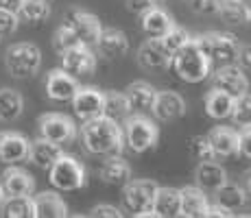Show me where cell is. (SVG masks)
Returning <instances> with one entry per match:
<instances>
[{"mask_svg":"<svg viewBox=\"0 0 251 218\" xmlns=\"http://www.w3.org/2000/svg\"><path fill=\"white\" fill-rule=\"evenodd\" d=\"M81 140L83 146L92 155H120L125 148L123 127L107 116H94L90 120H83L81 127Z\"/></svg>","mask_w":251,"mask_h":218,"instance_id":"obj_1","label":"cell"},{"mask_svg":"<svg viewBox=\"0 0 251 218\" xmlns=\"http://www.w3.org/2000/svg\"><path fill=\"white\" fill-rule=\"evenodd\" d=\"M171 68L186 83H201L212 72L210 61H207V57L203 55V50H201L199 44L195 40L186 42L181 48H177V50L173 52Z\"/></svg>","mask_w":251,"mask_h":218,"instance_id":"obj_2","label":"cell"},{"mask_svg":"<svg viewBox=\"0 0 251 218\" xmlns=\"http://www.w3.org/2000/svg\"><path fill=\"white\" fill-rule=\"evenodd\" d=\"M195 42L199 44V48L203 50V55L207 57L212 68H221L236 61L238 55V40L231 33H219L212 31L205 33L201 37H195Z\"/></svg>","mask_w":251,"mask_h":218,"instance_id":"obj_3","label":"cell"},{"mask_svg":"<svg viewBox=\"0 0 251 218\" xmlns=\"http://www.w3.org/2000/svg\"><path fill=\"white\" fill-rule=\"evenodd\" d=\"M123 190L125 210L138 218H155L153 214V198L157 192V183L151 179H129Z\"/></svg>","mask_w":251,"mask_h":218,"instance_id":"obj_4","label":"cell"},{"mask_svg":"<svg viewBox=\"0 0 251 218\" xmlns=\"http://www.w3.org/2000/svg\"><path fill=\"white\" fill-rule=\"evenodd\" d=\"M125 144L131 148L133 153H147L151 148L157 146V140H160V129L153 120H149L147 116L136 114L131 118H125Z\"/></svg>","mask_w":251,"mask_h":218,"instance_id":"obj_5","label":"cell"},{"mask_svg":"<svg viewBox=\"0 0 251 218\" xmlns=\"http://www.w3.org/2000/svg\"><path fill=\"white\" fill-rule=\"evenodd\" d=\"M4 66L16 79L33 76L42 66V50L31 42H18L4 52Z\"/></svg>","mask_w":251,"mask_h":218,"instance_id":"obj_6","label":"cell"},{"mask_svg":"<svg viewBox=\"0 0 251 218\" xmlns=\"http://www.w3.org/2000/svg\"><path fill=\"white\" fill-rule=\"evenodd\" d=\"M48 179L50 183L61 192H72L79 190V188L85 186L88 181V174H85V166L75 159L72 155H59L55 164L48 168Z\"/></svg>","mask_w":251,"mask_h":218,"instance_id":"obj_7","label":"cell"},{"mask_svg":"<svg viewBox=\"0 0 251 218\" xmlns=\"http://www.w3.org/2000/svg\"><path fill=\"white\" fill-rule=\"evenodd\" d=\"M40 135L57 144H70L76 138V124L66 114H44L37 120Z\"/></svg>","mask_w":251,"mask_h":218,"instance_id":"obj_8","label":"cell"},{"mask_svg":"<svg viewBox=\"0 0 251 218\" xmlns=\"http://www.w3.org/2000/svg\"><path fill=\"white\" fill-rule=\"evenodd\" d=\"M66 24L76 33L79 42L85 44V46H90V48L96 46L100 31H103V24H100L99 18L90 11H81V9L70 11L68 18H66Z\"/></svg>","mask_w":251,"mask_h":218,"instance_id":"obj_9","label":"cell"},{"mask_svg":"<svg viewBox=\"0 0 251 218\" xmlns=\"http://www.w3.org/2000/svg\"><path fill=\"white\" fill-rule=\"evenodd\" d=\"M61 68L70 72L72 76H88L96 68V55L92 52L90 46L79 44V46L61 52Z\"/></svg>","mask_w":251,"mask_h":218,"instance_id":"obj_10","label":"cell"},{"mask_svg":"<svg viewBox=\"0 0 251 218\" xmlns=\"http://www.w3.org/2000/svg\"><path fill=\"white\" fill-rule=\"evenodd\" d=\"M72 109L81 120H90L103 114V92L99 87H76L75 96L70 98Z\"/></svg>","mask_w":251,"mask_h":218,"instance_id":"obj_11","label":"cell"},{"mask_svg":"<svg viewBox=\"0 0 251 218\" xmlns=\"http://www.w3.org/2000/svg\"><path fill=\"white\" fill-rule=\"evenodd\" d=\"M28 148H31V142L22 133H16V131L0 133V162L2 164L13 166V164L26 162Z\"/></svg>","mask_w":251,"mask_h":218,"instance_id":"obj_12","label":"cell"},{"mask_svg":"<svg viewBox=\"0 0 251 218\" xmlns=\"http://www.w3.org/2000/svg\"><path fill=\"white\" fill-rule=\"evenodd\" d=\"M214 87L216 90H223L227 92L229 96H240L249 90V79L245 76V72L240 70L238 66L227 64V66H221L214 70Z\"/></svg>","mask_w":251,"mask_h":218,"instance_id":"obj_13","label":"cell"},{"mask_svg":"<svg viewBox=\"0 0 251 218\" xmlns=\"http://www.w3.org/2000/svg\"><path fill=\"white\" fill-rule=\"evenodd\" d=\"M173 52L162 44L160 37H149L147 42L140 46L138 50V61L147 70H164L171 66Z\"/></svg>","mask_w":251,"mask_h":218,"instance_id":"obj_14","label":"cell"},{"mask_svg":"<svg viewBox=\"0 0 251 218\" xmlns=\"http://www.w3.org/2000/svg\"><path fill=\"white\" fill-rule=\"evenodd\" d=\"M151 111L157 120H164V122L179 120V118H183V114H186V100H183L177 92H171V90L157 92Z\"/></svg>","mask_w":251,"mask_h":218,"instance_id":"obj_15","label":"cell"},{"mask_svg":"<svg viewBox=\"0 0 251 218\" xmlns=\"http://www.w3.org/2000/svg\"><path fill=\"white\" fill-rule=\"evenodd\" d=\"M76 87V79L70 74V72H66L64 68H55V70L48 72L46 76V94L48 98L52 100H59V103H64V100H70L72 96H75Z\"/></svg>","mask_w":251,"mask_h":218,"instance_id":"obj_16","label":"cell"},{"mask_svg":"<svg viewBox=\"0 0 251 218\" xmlns=\"http://www.w3.org/2000/svg\"><path fill=\"white\" fill-rule=\"evenodd\" d=\"M96 48L103 57L107 59H116V57L127 55L129 50V37L125 31L120 28H103L99 35V42H96Z\"/></svg>","mask_w":251,"mask_h":218,"instance_id":"obj_17","label":"cell"},{"mask_svg":"<svg viewBox=\"0 0 251 218\" xmlns=\"http://www.w3.org/2000/svg\"><path fill=\"white\" fill-rule=\"evenodd\" d=\"M157 90L147 81H133L127 85L125 96H127L129 109L136 111V114H144V111H151L153 100H155Z\"/></svg>","mask_w":251,"mask_h":218,"instance_id":"obj_18","label":"cell"},{"mask_svg":"<svg viewBox=\"0 0 251 218\" xmlns=\"http://www.w3.org/2000/svg\"><path fill=\"white\" fill-rule=\"evenodd\" d=\"M195 181H197V188H201V190L216 192L227 181V172L214 159H207V162H199V166L195 170Z\"/></svg>","mask_w":251,"mask_h":218,"instance_id":"obj_19","label":"cell"},{"mask_svg":"<svg viewBox=\"0 0 251 218\" xmlns=\"http://www.w3.org/2000/svg\"><path fill=\"white\" fill-rule=\"evenodd\" d=\"M214 157H231L238 153V131L231 127H216L207 135Z\"/></svg>","mask_w":251,"mask_h":218,"instance_id":"obj_20","label":"cell"},{"mask_svg":"<svg viewBox=\"0 0 251 218\" xmlns=\"http://www.w3.org/2000/svg\"><path fill=\"white\" fill-rule=\"evenodd\" d=\"M179 190L177 188H166V186H157L155 198H153V214L155 218H175L179 216Z\"/></svg>","mask_w":251,"mask_h":218,"instance_id":"obj_21","label":"cell"},{"mask_svg":"<svg viewBox=\"0 0 251 218\" xmlns=\"http://www.w3.org/2000/svg\"><path fill=\"white\" fill-rule=\"evenodd\" d=\"M179 198H181V205H179V216L186 218H203L207 212V196L203 194L201 188H181L179 190Z\"/></svg>","mask_w":251,"mask_h":218,"instance_id":"obj_22","label":"cell"},{"mask_svg":"<svg viewBox=\"0 0 251 218\" xmlns=\"http://www.w3.org/2000/svg\"><path fill=\"white\" fill-rule=\"evenodd\" d=\"M61 153H64V151H61V144L50 142V140H46V138H42V135H40L35 142H31V148H28V159H31L37 168H44V170H48V168H50L52 164L59 159Z\"/></svg>","mask_w":251,"mask_h":218,"instance_id":"obj_23","label":"cell"},{"mask_svg":"<svg viewBox=\"0 0 251 218\" xmlns=\"http://www.w3.org/2000/svg\"><path fill=\"white\" fill-rule=\"evenodd\" d=\"M99 172L100 179L105 183H109V186H125L131 179V166L120 155H107V159L100 164Z\"/></svg>","mask_w":251,"mask_h":218,"instance_id":"obj_24","label":"cell"},{"mask_svg":"<svg viewBox=\"0 0 251 218\" xmlns=\"http://www.w3.org/2000/svg\"><path fill=\"white\" fill-rule=\"evenodd\" d=\"M35 218H64L68 216V205L57 192H40L33 196Z\"/></svg>","mask_w":251,"mask_h":218,"instance_id":"obj_25","label":"cell"},{"mask_svg":"<svg viewBox=\"0 0 251 218\" xmlns=\"http://www.w3.org/2000/svg\"><path fill=\"white\" fill-rule=\"evenodd\" d=\"M2 188L7 196H18V194H33L35 190V179L31 177L22 168H7L2 174Z\"/></svg>","mask_w":251,"mask_h":218,"instance_id":"obj_26","label":"cell"},{"mask_svg":"<svg viewBox=\"0 0 251 218\" xmlns=\"http://www.w3.org/2000/svg\"><path fill=\"white\" fill-rule=\"evenodd\" d=\"M205 114L214 120H225L231 118V111H234V96H229L223 90H210L205 94Z\"/></svg>","mask_w":251,"mask_h":218,"instance_id":"obj_27","label":"cell"},{"mask_svg":"<svg viewBox=\"0 0 251 218\" xmlns=\"http://www.w3.org/2000/svg\"><path fill=\"white\" fill-rule=\"evenodd\" d=\"M175 26L173 18L168 16L164 9L160 7H151L147 11H142V31L149 37H162L164 33H168Z\"/></svg>","mask_w":251,"mask_h":218,"instance_id":"obj_28","label":"cell"},{"mask_svg":"<svg viewBox=\"0 0 251 218\" xmlns=\"http://www.w3.org/2000/svg\"><path fill=\"white\" fill-rule=\"evenodd\" d=\"M216 16L227 24H251V4L247 0H221Z\"/></svg>","mask_w":251,"mask_h":218,"instance_id":"obj_29","label":"cell"},{"mask_svg":"<svg viewBox=\"0 0 251 218\" xmlns=\"http://www.w3.org/2000/svg\"><path fill=\"white\" fill-rule=\"evenodd\" d=\"M129 114H131V109H129L125 92H103V116L120 122Z\"/></svg>","mask_w":251,"mask_h":218,"instance_id":"obj_30","label":"cell"},{"mask_svg":"<svg viewBox=\"0 0 251 218\" xmlns=\"http://www.w3.org/2000/svg\"><path fill=\"white\" fill-rule=\"evenodd\" d=\"M22 111H24V98L20 92L9 90V87L0 90V120H4V122L16 120L22 116Z\"/></svg>","mask_w":251,"mask_h":218,"instance_id":"obj_31","label":"cell"},{"mask_svg":"<svg viewBox=\"0 0 251 218\" xmlns=\"http://www.w3.org/2000/svg\"><path fill=\"white\" fill-rule=\"evenodd\" d=\"M2 212L9 218H35V203L31 194L7 196L2 203Z\"/></svg>","mask_w":251,"mask_h":218,"instance_id":"obj_32","label":"cell"},{"mask_svg":"<svg viewBox=\"0 0 251 218\" xmlns=\"http://www.w3.org/2000/svg\"><path fill=\"white\" fill-rule=\"evenodd\" d=\"M216 203H221L223 207H227L229 212H236L247 203V194H245L243 186L225 181L223 186L216 190Z\"/></svg>","mask_w":251,"mask_h":218,"instance_id":"obj_33","label":"cell"},{"mask_svg":"<svg viewBox=\"0 0 251 218\" xmlns=\"http://www.w3.org/2000/svg\"><path fill=\"white\" fill-rule=\"evenodd\" d=\"M48 16H50V4L44 0H24L18 11V18L26 22H44Z\"/></svg>","mask_w":251,"mask_h":218,"instance_id":"obj_34","label":"cell"},{"mask_svg":"<svg viewBox=\"0 0 251 218\" xmlns=\"http://www.w3.org/2000/svg\"><path fill=\"white\" fill-rule=\"evenodd\" d=\"M79 37H76V33L72 31V28L68 26V24H61L59 28L55 31V35H52V46H55V50L59 52H66V50H70V48H75V46H79Z\"/></svg>","mask_w":251,"mask_h":218,"instance_id":"obj_35","label":"cell"},{"mask_svg":"<svg viewBox=\"0 0 251 218\" xmlns=\"http://www.w3.org/2000/svg\"><path fill=\"white\" fill-rule=\"evenodd\" d=\"M231 118H234L236 124L245 127V124H251V94L245 92V94L236 96L234 98V111H231Z\"/></svg>","mask_w":251,"mask_h":218,"instance_id":"obj_36","label":"cell"},{"mask_svg":"<svg viewBox=\"0 0 251 218\" xmlns=\"http://www.w3.org/2000/svg\"><path fill=\"white\" fill-rule=\"evenodd\" d=\"M188 151L195 159L199 162H207V159H216L214 153H212V146H210V140L207 135H192L190 142H188Z\"/></svg>","mask_w":251,"mask_h":218,"instance_id":"obj_37","label":"cell"},{"mask_svg":"<svg viewBox=\"0 0 251 218\" xmlns=\"http://www.w3.org/2000/svg\"><path fill=\"white\" fill-rule=\"evenodd\" d=\"M160 40H162V44L168 48V50H171V52H175L177 48H181L183 44H186V42H190L192 37L188 35V31H186V28H181V26H173L168 33H164V35L160 37Z\"/></svg>","mask_w":251,"mask_h":218,"instance_id":"obj_38","label":"cell"},{"mask_svg":"<svg viewBox=\"0 0 251 218\" xmlns=\"http://www.w3.org/2000/svg\"><path fill=\"white\" fill-rule=\"evenodd\" d=\"M18 24H20V18H18V13L7 11V9L0 7V37L16 33Z\"/></svg>","mask_w":251,"mask_h":218,"instance_id":"obj_39","label":"cell"},{"mask_svg":"<svg viewBox=\"0 0 251 218\" xmlns=\"http://www.w3.org/2000/svg\"><path fill=\"white\" fill-rule=\"evenodd\" d=\"M219 4L221 0H190V7L197 13H203V16H216L219 13Z\"/></svg>","mask_w":251,"mask_h":218,"instance_id":"obj_40","label":"cell"},{"mask_svg":"<svg viewBox=\"0 0 251 218\" xmlns=\"http://www.w3.org/2000/svg\"><path fill=\"white\" fill-rule=\"evenodd\" d=\"M238 153L251 159V124H245L238 131Z\"/></svg>","mask_w":251,"mask_h":218,"instance_id":"obj_41","label":"cell"},{"mask_svg":"<svg viewBox=\"0 0 251 218\" xmlns=\"http://www.w3.org/2000/svg\"><path fill=\"white\" fill-rule=\"evenodd\" d=\"M90 216L92 218H120L123 212H120L116 205H96L90 210Z\"/></svg>","mask_w":251,"mask_h":218,"instance_id":"obj_42","label":"cell"},{"mask_svg":"<svg viewBox=\"0 0 251 218\" xmlns=\"http://www.w3.org/2000/svg\"><path fill=\"white\" fill-rule=\"evenodd\" d=\"M236 64H238L240 70H249L251 72V44H247V46H238Z\"/></svg>","mask_w":251,"mask_h":218,"instance_id":"obj_43","label":"cell"},{"mask_svg":"<svg viewBox=\"0 0 251 218\" xmlns=\"http://www.w3.org/2000/svg\"><path fill=\"white\" fill-rule=\"evenodd\" d=\"M205 216H210V218H229V216H234V212H229L227 207H223L221 203H210Z\"/></svg>","mask_w":251,"mask_h":218,"instance_id":"obj_44","label":"cell"},{"mask_svg":"<svg viewBox=\"0 0 251 218\" xmlns=\"http://www.w3.org/2000/svg\"><path fill=\"white\" fill-rule=\"evenodd\" d=\"M155 2L157 0H127V7H129V11H133V13H142V11H147V9L155 7Z\"/></svg>","mask_w":251,"mask_h":218,"instance_id":"obj_45","label":"cell"},{"mask_svg":"<svg viewBox=\"0 0 251 218\" xmlns=\"http://www.w3.org/2000/svg\"><path fill=\"white\" fill-rule=\"evenodd\" d=\"M22 2H24V0H0V7L7 9V11L18 13V11H20V7H22Z\"/></svg>","mask_w":251,"mask_h":218,"instance_id":"obj_46","label":"cell"},{"mask_svg":"<svg viewBox=\"0 0 251 218\" xmlns=\"http://www.w3.org/2000/svg\"><path fill=\"white\" fill-rule=\"evenodd\" d=\"M240 186H243L245 194H247V196H251V170H247V172H245V177H243V183H240Z\"/></svg>","mask_w":251,"mask_h":218,"instance_id":"obj_47","label":"cell"},{"mask_svg":"<svg viewBox=\"0 0 251 218\" xmlns=\"http://www.w3.org/2000/svg\"><path fill=\"white\" fill-rule=\"evenodd\" d=\"M4 198H7V192H4V188H2V183H0V207H2V203H4Z\"/></svg>","mask_w":251,"mask_h":218,"instance_id":"obj_48","label":"cell"},{"mask_svg":"<svg viewBox=\"0 0 251 218\" xmlns=\"http://www.w3.org/2000/svg\"><path fill=\"white\" fill-rule=\"evenodd\" d=\"M44 2H50V0H44Z\"/></svg>","mask_w":251,"mask_h":218,"instance_id":"obj_49","label":"cell"}]
</instances>
